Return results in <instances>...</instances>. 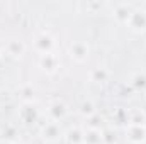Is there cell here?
<instances>
[{
    "label": "cell",
    "instance_id": "obj_4",
    "mask_svg": "<svg viewBox=\"0 0 146 144\" xmlns=\"http://www.w3.org/2000/svg\"><path fill=\"white\" fill-rule=\"evenodd\" d=\"M127 26L134 32H146V10L145 9H134L131 12Z\"/></svg>",
    "mask_w": 146,
    "mask_h": 144
},
{
    "label": "cell",
    "instance_id": "obj_9",
    "mask_svg": "<svg viewBox=\"0 0 146 144\" xmlns=\"http://www.w3.org/2000/svg\"><path fill=\"white\" fill-rule=\"evenodd\" d=\"M131 12H133V9H131L127 3H117V5H114L112 15H114V19H115L119 24H127V20H129V17H131Z\"/></svg>",
    "mask_w": 146,
    "mask_h": 144
},
{
    "label": "cell",
    "instance_id": "obj_21",
    "mask_svg": "<svg viewBox=\"0 0 146 144\" xmlns=\"http://www.w3.org/2000/svg\"><path fill=\"white\" fill-rule=\"evenodd\" d=\"M0 119H2V112H0Z\"/></svg>",
    "mask_w": 146,
    "mask_h": 144
},
{
    "label": "cell",
    "instance_id": "obj_17",
    "mask_svg": "<svg viewBox=\"0 0 146 144\" xmlns=\"http://www.w3.org/2000/svg\"><path fill=\"white\" fill-rule=\"evenodd\" d=\"M19 95L24 100V104H31L33 102V97H34V88L31 85H22L19 88Z\"/></svg>",
    "mask_w": 146,
    "mask_h": 144
},
{
    "label": "cell",
    "instance_id": "obj_19",
    "mask_svg": "<svg viewBox=\"0 0 146 144\" xmlns=\"http://www.w3.org/2000/svg\"><path fill=\"white\" fill-rule=\"evenodd\" d=\"M102 139H104V144H114L115 143V134L112 131H102Z\"/></svg>",
    "mask_w": 146,
    "mask_h": 144
},
{
    "label": "cell",
    "instance_id": "obj_14",
    "mask_svg": "<svg viewBox=\"0 0 146 144\" xmlns=\"http://www.w3.org/2000/svg\"><path fill=\"white\" fill-rule=\"evenodd\" d=\"M107 78H109V71L106 68L99 66L90 71V81H94V83H104V81H107Z\"/></svg>",
    "mask_w": 146,
    "mask_h": 144
},
{
    "label": "cell",
    "instance_id": "obj_15",
    "mask_svg": "<svg viewBox=\"0 0 146 144\" xmlns=\"http://www.w3.org/2000/svg\"><path fill=\"white\" fill-rule=\"evenodd\" d=\"M146 114H143L139 108L127 110V124H145Z\"/></svg>",
    "mask_w": 146,
    "mask_h": 144
},
{
    "label": "cell",
    "instance_id": "obj_13",
    "mask_svg": "<svg viewBox=\"0 0 146 144\" xmlns=\"http://www.w3.org/2000/svg\"><path fill=\"white\" fill-rule=\"evenodd\" d=\"M131 87L138 92L146 90V73H134L131 76Z\"/></svg>",
    "mask_w": 146,
    "mask_h": 144
},
{
    "label": "cell",
    "instance_id": "obj_16",
    "mask_svg": "<svg viewBox=\"0 0 146 144\" xmlns=\"http://www.w3.org/2000/svg\"><path fill=\"white\" fill-rule=\"evenodd\" d=\"M80 114H82L85 119H90V117H94V115L97 114L95 104H94L92 100H85V102H82V105H80Z\"/></svg>",
    "mask_w": 146,
    "mask_h": 144
},
{
    "label": "cell",
    "instance_id": "obj_11",
    "mask_svg": "<svg viewBox=\"0 0 146 144\" xmlns=\"http://www.w3.org/2000/svg\"><path fill=\"white\" fill-rule=\"evenodd\" d=\"M83 144H104L100 129H85L83 131Z\"/></svg>",
    "mask_w": 146,
    "mask_h": 144
},
{
    "label": "cell",
    "instance_id": "obj_20",
    "mask_svg": "<svg viewBox=\"0 0 146 144\" xmlns=\"http://www.w3.org/2000/svg\"><path fill=\"white\" fill-rule=\"evenodd\" d=\"M10 144H19V143H10Z\"/></svg>",
    "mask_w": 146,
    "mask_h": 144
},
{
    "label": "cell",
    "instance_id": "obj_2",
    "mask_svg": "<svg viewBox=\"0 0 146 144\" xmlns=\"http://www.w3.org/2000/svg\"><path fill=\"white\" fill-rule=\"evenodd\" d=\"M63 136H65V132H63L60 122L49 120V122H46L41 127V137H42V141H46V143H49V144L58 143Z\"/></svg>",
    "mask_w": 146,
    "mask_h": 144
},
{
    "label": "cell",
    "instance_id": "obj_8",
    "mask_svg": "<svg viewBox=\"0 0 146 144\" xmlns=\"http://www.w3.org/2000/svg\"><path fill=\"white\" fill-rule=\"evenodd\" d=\"M39 66H41L46 73H54L58 70V66H60V59H58L56 54L48 53V54H42V56L39 58Z\"/></svg>",
    "mask_w": 146,
    "mask_h": 144
},
{
    "label": "cell",
    "instance_id": "obj_22",
    "mask_svg": "<svg viewBox=\"0 0 146 144\" xmlns=\"http://www.w3.org/2000/svg\"><path fill=\"white\" fill-rule=\"evenodd\" d=\"M0 61H2V54H0Z\"/></svg>",
    "mask_w": 146,
    "mask_h": 144
},
{
    "label": "cell",
    "instance_id": "obj_18",
    "mask_svg": "<svg viewBox=\"0 0 146 144\" xmlns=\"http://www.w3.org/2000/svg\"><path fill=\"white\" fill-rule=\"evenodd\" d=\"M2 134H3V137H7L9 141L15 143L14 139H15V136H17V129H15V126H5L3 131H2Z\"/></svg>",
    "mask_w": 146,
    "mask_h": 144
},
{
    "label": "cell",
    "instance_id": "obj_3",
    "mask_svg": "<svg viewBox=\"0 0 146 144\" xmlns=\"http://www.w3.org/2000/svg\"><path fill=\"white\" fill-rule=\"evenodd\" d=\"M70 58L75 63H85L90 54V48L85 41H73L70 44Z\"/></svg>",
    "mask_w": 146,
    "mask_h": 144
},
{
    "label": "cell",
    "instance_id": "obj_7",
    "mask_svg": "<svg viewBox=\"0 0 146 144\" xmlns=\"http://www.w3.org/2000/svg\"><path fill=\"white\" fill-rule=\"evenodd\" d=\"M19 117H21V120L24 124H34L39 119V112L33 104H24L19 110Z\"/></svg>",
    "mask_w": 146,
    "mask_h": 144
},
{
    "label": "cell",
    "instance_id": "obj_6",
    "mask_svg": "<svg viewBox=\"0 0 146 144\" xmlns=\"http://www.w3.org/2000/svg\"><path fill=\"white\" fill-rule=\"evenodd\" d=\"M48 115L51 117V120L61 122V120L66 119V115H68V107H66L61 100H54V102H51L49 107H48Z\"/></svg>",
    "mask_w": 146,
    "mask_h": 144
},
{
    "label": "cell",
    "instance_id": "obj_1",
    "mask_svg": "<svg viewBox=\"0 0 146 144\" xmlns=\"http://www.w3.org/2000/svg\"><path fill=\"white\" fill-rule=\"evenodd\" d=\"M124 137L129 144H145L146 143V126L145 124H126Z\"/></svg>",
    "mask_w": 146,
    "mask_h": 144
},
{
    "label": "cell",
    "instance_id": "obj_12",
    "mask_svg": "<svg viewBox=\"0 0 146 144\" xmlns=\"http://www.w3.org/2000/svg\"><path fill=\"white\" fill-rule=\"evenodd\" d=\"M65 139L68 144H83V131L80 127H72L65 132Z\"/></svg>",
    "mask_w": 146,
    "mask_h": 144
},
{
    "label": "cell",
    "instance_id": "obj_5",
    "mask_svg": "<svg viewBox=\"0 0 146 144\" xmlns=\"http://www.w3.org/2000/svg\"><path fill=\"white\" fill-rule=\"evenodd\" d=\"M53 48H54V39H53L51 34H48V32H41V34H37L36 36V39H34V49H36L41 56L51 53Z\"/></svg>",
    "mask_w": 146,
    "mask_h": 144
},
{
    "label": "cell",
    "instance_id": "obj_10",
    "mask_svg": "<svg viewBox=\"0 0 146 144\" xmlns=\"http://www.w3.org/2000/svg\"><path fill=\"white\" fill-rule=\"evenodd\" d=\"M5 51H7V54H10L12 58H21V56L26 53V44H24L21 39H12V41L7 42Z\"/></svg>",
    "mask_w": 146,
    "mask_h": 144
}]
</instances>
